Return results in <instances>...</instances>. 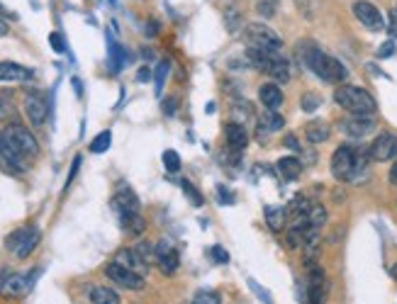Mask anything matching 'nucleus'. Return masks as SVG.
<instances>
[{"label":"nucleus","mask_w":397,"mask_h":304,"mask_svg":"<svg viewBox=\"0 0 397 304\" xmlns=\"http://www.w3.org/2000/svg\"><path fill=\"white\" fill-rule=\"evenodd\" d=\"M297 54H300L302 64H305L319 81L329 83V86H341V83L349 78V71H346V66L341 64L339 59L324 54L317 44H312V42L300 44V47H297Z\"/></svg>","instance_id":"nucleus-1"},{"label":"nucleus","mask_w":397,"mask_h":304,"mask_svg":"<svg viewBox=\"0 0 397 304\" xmlns=\"http://www.w3.org/2000/svg\"><path fill=\"white\" fill-rule=\"evenodd\" d=\"M368 161H371L368 153L358 151V148L349 146V144H341L332 156V175L339 182H356L366 173Z\"/></svg>","instance_id":"nucleus-2"},{"label":"nucleus","mask_w":397,"mask_h":304,"mask_svg":"<svg viewBox=\"0 0 397 304\" xmlns=\"http://www.w3.org/2000/svg\"><path fill=\"white\" fill-rule=\"evenodd\" d=\"M246 59L256 71L266 74L268 78H275L278 83H288L290 81V61L283 57L280 52H273V49H258L249 47L246 52Z\"/></svg>","instance_id":"nucleus-3"},{"label":"nucleus","mask_w":397,"mask_h":304,"mask_svg":"<svg viewBox=\"0 0 397 304\" xmlns=\"http://www.w3.org/2000/svg\"><path fill=\"white\" fill-rule=\"evenodd\" d=\"M334 103L349 115H373L378 107L376 98H373L371 93L358 86H349V83H341V86L336 88Z\"/></svg>","instance_id":"nucleus-4"},{"label":"nucleus","mask_w":397,"mask_h":304,"mask_svg":"<svg viewBox=\"0 0 397 304\" xmlns=\"http://www.w3.org/2000/svg\"><path fill=\"white\" fill-rule=\"evenodd\" d=\"M244 42L249 47L258 49H273V52H280L283 49V40L275 30L266 25V22H249L244 25Z\"/></svg>","instance_id":"nucleus-5"},{"label":"nucleus","mask_w":397,"mask_h":304,"mask_svg":"<svg viewBox=\"0 0 397 304\" xmlns=\"http://www.w3.org/2000/svg\"><path fill=\"white\" fill-rule=\"evenodd\" d=\"M0 134H3L10 144H13V146L18 148L22 156H27V158L40 156V144H37L35 134H32L27 127H22V124H18V122H13V124L5 127Z\"/></svg>","instance_id":"nucleus-6"},{"label":"nucleus","mask_w":397,"mask_h":304,"mask_svg":"<svg viewBox=\"0 0 397 304\" xmlns=\"http://www.w3.org/2000/svg\"><path fill=\"white\" fill-rule=\"evenodd\" d=\"M40 229L37 226H22V229L13 231V234L8 236V241H5V246L10 248V251L15 253V258H20V261H25L27 256H30L32 251L37 248V243H40Z\"/></svg>","instance_id":"nucleus-7"},{"label":"nucleus","mask_w":397,"mask_h":304,"mask_svg":"<svg viewBox=\"0 0 397 304\" xmlns=\"http://www.w3.org/2000/svg\"><path fill=\"white\" fill-rule=\"evenodd\" d=\"M368 156L371 161L378 163H388L397 158V134L395 131H380V134L373 139L371 148H368Z\"/></svg>","instance_id":"nucleus-8"},{"label":"nucleus","mask_w":397,"mask_h":304,"mask_svg":"<svg viewBox=\"0 0 397 304\" xmlns=\"http://www.w3.org/2000/svg\"><path fill=\"white\" fill-rule=\"evenodd\" d=\"M0 168L8 175H22L27 170V156H22L3 134H0Z\"/></svg>","instance_id":"nucleus-9"},{"label":"nucleus","mask_w":397,"mask_h":304,"mask_svg":"<svg viewBox=\"0 0 397 304\" xmlns=\"http://www.w3.org/2000/svg\"><path fill=\"white\" fill-rule=\"evenodd\" d=\"M105 275H108V280H113L115 285L125 287V290H144V285H146L144 275L134 273V270L125 268V265H120L115 261L105 268Z\"/></svg>","instance_id":"nucleus-10"},{"label":"nucleus","mask_w":397,"mask_h":304,"mask_svg":"<svg viewBox=\"0 0 397 304\" xmlns=\"http://www.w3.org/2000/svg\"><path fill=\"white\" fill-rule=\"evenodd\" d=\"M354 15H356V20L361 22L366 30H371V32H380V30H385V27H388L383 13H380L376 5L371 3V0H356V3H354Z\"/></svg>","instance_id":"nucleus-11"},{"label":"nucleus","mask_w":397,"mask_h":304,"mask_svg":"<svg viewBox=\"0 0 397 304\" xmlns=\"http://www.w3.org/2000/svg\"><path fill=\"white\" fill-rule=\"evenodd\" d=\"M339 129L351 139H366L376 131V119L371 115H354V117H346L341 122Z\"/></svg>","instance_id":"nucleus-12"},{"label":"nucleus","mask_w":397,"mask_h":304,"mask_svg":"<svg viewBox=\"0 0 397 304\" xmlns=\"http://www.w3.org/2000/svg\"><path fill=\"white\" fill-rule=\"evenodd\" d=\"M22 105H25L27 119H30L35 127H42L44 122H47V117H49V105H47V98H44L42 93H27L25 100H22Z\"/></svg>","instance_id":"nucleus-13"},{"label":"nucleus","mask_w":397,"mask_h":304,"mask_svg":"<svg viewBox=\"0 0 397 304\" xmlns=\"http://www.w3.org/2000/svg\"><path fill=\"white\" fill-rule=\"evenodd\" d=\"M156 265L161 268L163 275H173L176 270H178V265H180L178 251H176L168 241H159L156 243Z\"/></svg>","instance_id":"nucleus-14"},{"label":"nucleus","mask_w":397,"mask_h":304,"mask_svg":"<svg viewBox=\"0 0 397 304\" xmlns=\"http://www.w3.org/2000/svg\"><path fill=\"white\" fill-rule=\"evenodd\" d=\"M285 127V117L283 115H278V110H266V112L258 117V141L266 144L268 141V134H273V131H280Z\"/></svg>","instance_id":"nucleus-15"},{"label":"nucleus","mask_w":397,"mask_h":304,"mask_svg":"<svg viewBox=\"0 0 397 304\" xmlns=\"http://www.w3.org/2000/svg\"><path fill=\"white\" fill-rule=\"evenodd\" d=\"M224 141H227V148L234 153L244 151L246 144H249V131H246V127L241 124V122H229L227 127H224Z\"/></svg>","instance_id":"nucleus-16"},{"label":"nucleus","mask_w":397,"mask_h":304,"mask_svg":"<svg viewBox=\"0 0 397 304\" xmlns=\"http://www.w3.org/2000/svg\"><path fill=\"white\" fill-rule=\"evenodd\" d=\"M32 71L15 61H0V83H27L32 81Z\"/></svg>","instance_id":"nucleus-17"},{"label":"nucleus","mask_w":397,"mask_h":304,"mask_svg":"<svg viewBox=\"0 0 397 304\" xmlns=\"http://www.w3.org/2000/svg\"><path fill=\"white\" fill-rule=\"evenodd\" d=\"M115 263L125 265V268L134 270V273H139V275L149 273V263L139 256V251H137V248H120L117 256H115Z\"/></svg>","instance_id":"nucleus-18"},{"label":"nucleus","mask_w":397,"mask_h":304,"mask_svg":"<svg viewBox=\"0 0 397 304\" xmlns=\"http://www.w3.org/2000/svg\"><path fill=\"white\" fill-rule=\"evenodd\" d=\"M113 207H115V212H117V217H120V214L139 212V209H142L134 192H132L130 187H122V185H120V190L113 195Z\"/></svg>","instance_id":"nucleus-19"},{"label":"nucleus","mask_w":397,"mask_h":304,"mask_svg":"<svg viewBox=\"0 0 397 304\" xmlns=\"http://www.w3.org/2000/svg\"><path fill=\"white\" fill-rule=\"evenodd\" d=\"M327 300V283H324V270L312 268L310 285H307V302L310 304H324Z\"/></svg>","instance_id":"nucleus-20"},{"label":"nucleus","mask_w":397,"mask_h":304,"mask_svg":"<svg viewBox=\"0 0 397 304\" xmlns=\"http://www.w3.org/2000/svg\"><path fill=\"white\" fill-rule=\"evenodd\" d=\"M30 285H32V275L15 273L3 283V295L5 297H22L30 292Z\"/></svg>","instance_id":"nucleus-21"},{"label":"nucleus","mask_w":397,"mask_h":304,"mask_svg":"<svg viewBox=\"0 0 397 304\" xmlns=\"http://www.w3.org/2000/svg\"><path fill=\"white\" fill-rule=\"evenodd\" d=\"M258 100H261L266 110H280V105H283V90L275 83H263L258 88Z\"/></svg>","instance_id":"nucleus-22"},{"label":"nucleus","mask_w":397,"mask_h":304,"mask_svg":"<svg viewBox=\"0 0 397 304\" xmlns=\"http://www.w3.org/2000/svg\"><path fill=\"white\" fill-rule=\"evenodd\" d=\"M332 136V127L322 119H312L305 124V139L310 144H324Z\"/></svg>","instance_id":"nucleus-23"},{"label":"nucleus","mask_w":397,"mask_h":304,"mask_svg":"<svg viewBox=\"0 0 397 304\" xmlns=\"http://www.w3.org/2000/svg\"><path fill=\"white\" fill-rule=\"evenodd\" d=\"M275 168L283 180H297L302 175V161L297 156H283L275 163Z\"/></svg>","instance_id":"nucleus-24"},{"label":"nucleus","mask_w":397,"mask_h":304,"mask_svg":"<svg viewBox=\"0 0 397 304\" xmlns=\"http://www.w3.org/2000/svg\"><path fill=\"white\" fill-rule=\"evenodd\" d=\"M263 219H266L268 229L275 231V234H280V231L285 229V222H288V207H266V212H263Z\"/></svg>","instance_id":"nucleus-25"},{"label":"nucleus","mask_w":397,"mask_h":304,"mask_svg":"<svg viewBox=\"0 0 397 304\" xmlns=\"http://www.w3.org/2000/svg\"><path fill=\"white\" fill-rule=\"evenodd\" d=\"M88 300L93 304H120V295L110 287H91Z\"/></svg>","instance_id":"nucleus-26"},{"label":"nucleus","mask_w":397,"mask_h":304,"mask_svg":"<svg viewBox=\"0 0 397 304\" xmlns=\"http://www.w3.org/2000/svg\"><path fill=\"white\" fill-rule=\"evenodd\" d=\"M327 207L319 202H312L310 209H307V224L314 226V229H322L324 224H327Z\"/></svg>","instance_id":"nucleus-27"},{"label":"nucleus","mask_w":397,"mask_h":304,"mask_svg":"<svg viewBox=\"0 0 397 304\" xmlns=\"http://www.w3.org/2000/svg\"><path fill=\"white\" fill-rule=\"evenodd\" d=\"M278 5H280V0H256V15L261 20H271L275 13H278Z\"/></svg>","instance_id":"nucleus-28"},{"label":"nucleus","mask_w":397,"mask_h":304,"mask_svg":"<svg viewBox=\"0 0 397 304\" xmlns=\"http://www.w3.org/2000/svg\"><path fill=\"white\" fill-rule=\"evenodd\" d=\"M113 144V134L110 131H100L96 139L91 141V153H105Z\"/></svg>","instance_id":"nucleus-29"},{"label":"nucleus","mask_w":397,"mask_h":304,"mask_svg":"<svg viewBox=\"0 0 397 304\" xmlns=\"http://www.w3.org/2000/svg\"><path fill=\"white\" fill-rule=\"evenodd\" d=\"M192 304H222V297L214 290H197L192 297Z\"/></svg>","instance_id":"nucleus-30"},{"label":"nucleus","mask_w":397,"mask_h":304,"mask_svg":"<svg viewBox=\"0 0 397 304\" xmlns=\"http://www.w3.org/2000/svg\"><path fill=\"white\" fill-rule=\"evenodd\" d=\"M180 185H183V192L190 197V202L195 204V207H202V204H205V197L200 195V190H197V187L192 185L190 180H183V182H180Z\"/></svg>","instance_id":"nucleus-31"},{"label":"nucleus","mask_w":397,"mask_h":304,"mask_svg":"<svg viewBox=\"0 0 397 304\" xmlns=\"http://www.w3.org/2000/svg\"><path fill=\"white\" fill-rule=\"evenodd\" d=\"M319 105H322V98H319L317 93H305V95H302V100H300V107L305 110V112H314Z\"/></svg>","instance_id":"nucleus-32"},{"label":"nucleus","mask_w":397,"mask_h":304,"mask_svg":"<svg viewBox=\"0 0 397 304\" xmlns=\"http://www.w3.org/2000/svg\"><path fill=\"white\" fill-rule=\"evenodd\" d=\"M163 165H166L168 173H178L180 170V158L176 151H163Z\"/></svg>","instance_id":"nucleus-33"},{"label":"nucleus","mask_w":397,"mask_h":304,"mask_svg":"<svg viewBox=\"0 0 397 304\" xmlns=\"http://www.w3.org/2000/svg\"><path fill=\"white\" fill-rule=\"evenodd\" d=\"M209 258H212L214 263H229V253L224 251L222 246H212V248H209Z\"/></svg>","instance_id":"nucleus-34"},{"label":"nucleus","mask_w":397,"mask_h":304,"mask_svg":"<svg viewBox=\"0 0 397 304\" xmlns=\"http://www.w3.org/2000/svg\"><path fill=\"white\" fill-rule=\"evenodd\" d=\"M224 20H227V27H229V30H234V27L241 22V13H239L236 8H231V10H227V13H224Z\"/></svg>","instance_id":"nucleus-35"},{"label":"nucleus","mask_w":397,"mask_h":304,"mask_svg":"<svg viewBox=\"0 0 397 304\" xmlns=\"http://www.w3.org/2000/svg\"><path fill=\"white\" fill-rule=\"evenodd\" d=\"M49 44H52L54 47V52H66V47H64V42H62V35H59V32H52V35H49Z\"/></svg>","instance_id":"nucleus-36"},{"label":"nucleus","mask_w":397,"mask_h":304,"mask_svg":"<svg viewBox=\"0 0 397 304\" xmlns=\"http://www.w3.org/2000/svg\"><path fill=\"white\" fill-rule=\"evenodd\" d=\"M393 54H395V44H393V42H385L383 47L378 49V57H380V59H385V57H393Z\"/></svg>","instance_id":"nucleus-37"},{"label":"nucleus","mask_w":397,"mask_h":304,"mask_svg":"<svg viewBox=\"0 0 397 304\" xmlns=\"http://www.w3.org/2000/svg\"><path fill=\"white\" fill-rule=\"evenodd\" d=\"M79 165H81V156H76V161H74V165H71V173H69V180H66V187L71 185V182H74V178H76V173H79Z\"/></svg>","instance_id":"nucleus-38"},{"label":"nucleus","mask_w":397,"mask_h":304,"mask_svg":"<svg viewBox=\"0 0 397 304\" xmlns=\"http://www.w3.org/2000/svg\"><path fill=\"white\" fill-rule=\"evenodd\" d=\"M283 144H285V146H288V148H293V151H300V144H297V139H295L293 134H288V136H285Z\"/></svg>","instance_id":"nucleus-39"},{"label":"nucleus","mask_w":397,"mask_h":304,"mask_svg":"<svg viewBox=\"0 0 397 304\" xmlns=\"http://www.w3.org/2000/svg\"><path fill=\"white\" fill-rule=\"evenodd\" d=\"M390 185H397V158L393 161V168H390V175H388Z\"/></svg>","instance_id":"nucleus-40"},{"label":"nucleus","mask_w":397,"mask_h":304,"mask_svg":"<svg viewBox=\"0 0 397 304\" xmlns=\"http://www.w3.org/2000/svg\"><path fill=\"white\" fill-rule=\"evenodd\" d=\"M10 32V27H8V22H5L3 18H0V37H5Z\"/></svg>","instance_id":"nucleus-41"},{"label":"nucleus","mask_w":397,"mask_h":304,"mask_svg":"<svg viewBox=\"0 0 397 304\" xmlns=\"http://www.w3.org/2000/svg\"><path fill=\"white\" fill-rule=\"evenodd\" d=\"M149 76H151V74H149L146 69H142V71H139V81H142V83H146V81H149Z\"/></svg>","instance_id":"nucleus-42"},{"label":"nucleus","mask_w":397,"mask_h":304,"mask_svg":"<svg viewBox=\"0 0 397 304\" xmlns=\"http://www.w3.org/2000/svg\"><path fill=\"white\" fill-rule=\"evenodd\" d=\"M5 115V100H3V95H0V117Z\"/></svg>","instance_id":"nucleus-43"},{"label":"nucleus","mask_w":397,"mask_h":304,"mask_svg":"<svg viewBox=\"0 0 397 304\" xmlns=\"http://www.w3.org/2000/svg\"><path fill=\"white\" fill-rule=\"evenodd\" d=\"M390 273H393V278H395V280H397V263H395V265H393V270H390Z\"/></svg>","instance_id":"nucleus-44"},{"label":"nucleus","mask_w":397,"mask_h":304,"mask_svg":"<svg viewBox=\"0 0 397 304\" xmlns=\"http://www.w3.org/2000/svg\"><path fill=\"white\" fill-rule=\"evenodd\" d=\"M393 13H395V18H397V5H395V10H393Z\"/></svg>","instance_id":"nucleus-45"}]
</instances>
